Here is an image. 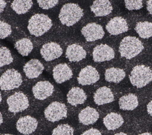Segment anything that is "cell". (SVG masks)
Wrapping results in <instances>:
<instances>
[{"instance_id": "6da1fadb", "label": "cell", "mask_w": 152, "mask_h": 135, "mask_svg": "<svg viewBox=\"0 0 152 135\" xmlns=\"http://www.w3.org/2000/svg\"><path fill=\"white\" fill-rule=\"evenodd\" d=\"M83 16V10L78 4L67 3L61 8L59 19L62 24L71 26L77 23Z\"/></svg>"}, {"instance_id": "7a4b0ae2", "label": "cell", "mask_w": 152, "mask_h": 135, "mask_svg": "<svg viewBox=\"0 0 152 135\" xmlns=\"http://www.w3.org/2000/svg\"><path fill=\"white\" fill-rule=\"evenodd\" d=\"M52 26V20L48 15L36 14L30 18L27 28L31 35L39 37L49 30Z\"/></svg>"}, {"instance_id": "3957f363", "label": "cell", "mask_w": 152, "mask_h": 135, "mask_svg": "<svg viewBox=\"0 0 152 135\" xmlns=\"http://www.w3.org/2000/svg\"><path fill=\"white\" fill-rule=\"evenodd\" d=\"M144 49L142 42L136 37L126 36L121 42L119 51L122 57L131 59Z\"/></svg>"}, {"instance_id": "277c9868", "label": "cell", "mask_w": 152, "mask_h": 135, "mask_svg": "<svg viewBox=\"0 0 152 135\" xmlns=\"http://www.w3.org/2000/svg\"><path fill=\"white\" fill-rule=\"evenodd\" d=\"M131 84L138 88H142L152 81V70L144 65L135 66L129 75Z\"/></svg>"}, {"instance_id": "5b68a950", "label": "cell", "mask_w": 152, "mask_h": 135, "mask_svg": "<svg viewBox=\"0 0 152 135\" xmlns=\"http://www.w3.org/2000/svg\"><path fill=\"white\" fill-rule=\"evenodd\" d=\"M20 73L14 70L10 69L5 71L0 77V88L2 90H10L18 87L22 83Z\"/></svg>"}, {"instance_id": "8992f818", "label": "cell", "mask_w": 152, "mask_h": 135, "mask_svg": "<svg viewBox=\"0 0 152 135\" xmlns=\"http://www.w3.org/2000/svg\"><path fill=\"white\" fill-rule=\"evenodd\" d=\"M44 114L48 121H58L66 117L67 108L64 103L59 102H53L46 108Z\"/></svg>"}, {"instance_id": "52a82bcc", "label": "cell", "mask_w": 152, "mask_h": 135, "mask_svg": "<svg viewBox=\"0 0 152 135\" xmlns=\"http://www.w3.org/2000/svg\"><path fill=\"white\" fill-rule=\"evenodd\" d=\"M8 111L17 113L26 109L29 106L27 97L22 92H16L10 96L7 99Z\"/></svg>"}, {"instance_id": "ba28073f", "label": "cell", "mask_w": 152, "mask_h": 135, "mask_svg": "<svg viewBox=\"0 0 152 135\" xmlns=\"http://www.w3.org/2000/svg\"><path fill=\"white\" fill-rule=\"evenodd\" d=\"M81 33L87 42L100 39L104 35L103 27L96 23H90L84 26L81 29Z\"/></svg>"}, {"instance_id": "9c48e42d", "label": "cell", "mask_w": 152, "mask_h": 135, "mask_svg": "<svg viewBox=\"0 0 152 135\" xmlns=\"http://www.w3.org/2000/svg\"><path fill=\"white\" fill-rule=\"evenodd\" d=\"M37 120L30 115L20 117L16 123L17 130L21 134L28 135L33 133L37 128Z\"/></svg>"}, {"instance_id": "30bf717a", "label": "cell", "mask_w": 152, "mask_h": 135, "mask_svg": "<svg viewBox=\"0 0 152 135\" xmlns=\"http://www.w3.org/2000/svg\"><path fill=\"white\" fill-rule=\"evenodd\" d=\"M99 78V74L97 70L91 65H88L81 69L77 80L81 85H90L97 81Z\"/></svg>"}, {"instance_id": "8fae6325", "label": "cell", "mask_w": 152, "mask_h": 135, "mask_svg": "<svg viewBox=\"0 0 152 135\" xmlns=\"http://www.w3.org/2000/svg\"><path fill=\"white\" fill-rule=\"evenodd\" d=\"M62 52L61 46L53 42L43 45L40 49V54L46 61H50L59 58L62 54Z\"/></svg>"}, {"instance_id": "7c38bea8", "label": "cell", "mask_w": 152, "mask_h": 135, "mask_svg": "<svg viewBox=\"0 0 152 135\" xmlns=\"http://www.w3.org/2000/svg\"><path fill=\"white\" fill-rule=\"evenodd\" d=\"M115 57L113 49L107 45L100 44L96 46L93 51V58L95 62L109 61Z\"/></svg>"}, {"instance_id": "4fadbf2b", "label": "cell", "mask_w": 152, "mask_h": 135, "mask_svg": "<svg viewBox=\"0 0 152 135\" xmlns=\"http://www.w3.org/2000/svg\"><path fill=\"white\" fill-rule=\"evenodd\" d=\"M53 90V86L48 81H39L32 88L34 98L39 100H44L51 96Z\"/></svg>"}, {"instance_id": "5bb4252c", "label": "cell", "mask_w": 152, "mask_h": 135, "mask_svg": "<svg viewBox=\"0 0 152 135\" xmlns=\"http://www.w3.org/2000/svg\"><path fill=\"white\" fill-rule=\"evenodd\" d=\"M106 29L110 34L118 35L127 32L128 26L124 18L122 17H115L107 23Z\"/></svg>"}, {"instance_id": "9a60e30c", "label": "cell", "mask_w": 152, "mask_h": 135, "mask_svg": "<svg viewBox=\"0 0 152 135\" xmlns=\"http://www.w3.org/2000/svg\"><path fill=\"white\" fill-rule=\"evenodd\" d=\"M72 76V70L66 64H58L53 70V77L57 83H62L69 80Z\"/></svg>"}, {"instance_id": "2e32d148", "label": "cell", "mask_w": 152, "mask_h": 135, "mask_svg": "<svg viewBox=\"0 0 152 135\" xmlns=\"http://www.w3.org/2000/svg\"><path fill=\"white\" fill-rule=\"evenodd\" d=\"M44 70V67L40 61L36 59L28 61L24 66L23 70L28 79H34L39 76Z\"/></svg>"}, {"instance_id": "e0dca14e", "label": "cell", "mask_w": 152, "mask_h": 135, "mask_svg": "<svg viewBox=\"0 0 152 135\" xmlns=\"http://www.w3.org/2000/svg\"><path fill=\"white\" fill-rule=\"evenodd\" d=\"M96 17H103L109 14L113 10L111 3L107 0H96L90 7Z\"/></svg>"}, {"instance_id": "ac0fdd59", "label": "cell", "mask_w": 152, "mask_h": 135, "mask_svg": "<svg viewBox=\"0 0 152 135\" xmlns=\"http://www.w3.org/2000/svg\"><path fill=\"white\" fill-rule=\"evenodd\" d=\"M94 101L97 105H102L112 102L114 100V96L112 90L106 87L99 88L94 94Z\"/></svg>"}, {"instance_id": "d6986e66", "label": "cell", "mask_w": 152, "mask_h": 135, "mask_svg": "<svg viewBox=\"0 0 152 135\" xmlns=\"http://www.w3.org/2000/svg\"><path fill=\"white\" fill-rule=\"evenodd\" d=\"M87 55L85 49L80 45L72 44L67 47L65 55L71 62H78L86 58Z\"/></svg>"}, {"instance_id": "ffe728a7", "label": "cell", "mask_w": 152, "mask_h": 135, "mask_svg": "<svg viewBox=\"0 0 152 135\" xmlns=\"http://www.w3.org/2000/svg\"><path fill=\"white\" fill-rule=\"evenodd\" d=\"M99 118V112L93 108L87 106L78 114L79 121L84 125H90L96 123Z\"/></svg>"}, {"instance_id": "44dd1931", "label": "cell", "mask_w": 152, "mask_h": 135, "mask_svg": "<svg viewBox=\"0 0 152 135\" xmlns=\"http://www.w3.org/2000/svg\"><path fill=\"white\" fill-rule=\"evenodd\" d=\"M67 102L72 106L83 103L87 99V95L84 91L78 87L71 88L66 95Z\"/></svg>"}, {"instance_id": "7402d4cb", "label": "cell", "mask_w": 152, "mask_h": 135, "mask_svg": "<svg viewBox=\"0 0 152 135\" xmlns=\"http://www.w3.org/2000/svg\"><path fill=\"white\" fill-rule=\"evenodd\" d=\"M124 121L122 117L115 112H110L103 118V124L109 130H114L120 127Z\"/></svg>"}, {"instance_id": "603a6c76", "label": "cell", "mask_w": 152, "mask_h": 135, "mask_svg": "<svg viewBox=\"0 0 152 135\" xmlns=\"http://www.w3.org/2000/svg\"><path fill=\"white\" fill-rule=\"evenodd\" d=\"M120 109L125 111H132L138 105V100L136 95L129 93L122 96L119 100Z\"/></svg>"}, {"instance_id": "cb8c5ba5", "label": "cell", "mask_w": 152, "mask_h": 135, "mask_svg": "<svg viewBox=\"0 0 152 135\" xmlns=\"http://www.w3.org/2000/svg\"><path fill=\"white\" fill-rule=\"evenodd\" d=\"M104 76L107 81L117 83L125 78V72L122 69L112 67L106 70Z\"/></svg>"}, {"instance_id": "d4e9b609", "label": "cell", "mask_w": 152, "mask_h": 135, "mask_svg": "<svg viewBox=\"0 0 152 135\" xmlns=\"http://www.w3.org/2000/svg\"><path fill=\"white\" fill-rule=\"evenodd\" d=\"M15 48L22 56H27L32 51L33 45L31 41L27 38L18 40L15 43Z\"/></svg>"}, {"instance_id": "484cf974", "label": "cell", "mask_w": 152, "mask_h": 135, "mask_svg": "<svg viewBox=\"0 0 152 135\" xmlns=\"http://www.w3.org/2000/svg\"><path fill=\"white\" fill-rule=\"evenodd\" d=\"M135 30L138 34L143 39L152 36V23L148 21H140L137 23Z\"/></svg>"}, {"instance_id": "4316f807", "label": "cell", "mask_w": 152, "mask_h": 135, "mask_svg": "<svg viewBox=\"0 0 152 135\" xmlns=\"http://www.w3.org/2000/svg\"><path fill=\"white\" fill-rule=\"evenodd\" d=\"M32 5L33 1L31 0H15L11 3L12 9L18 14L27 12Z\"/></svg>"}, {"instance_id": "83f0119b", "label": "cell", "mask_w": 152, "mask_h": 135, "mask_svg": "<svg viewBox=\"0 0 152 135\" xmlns=\"http://www.w3.org/2000/svg\"><path fill=\"white\" fill-rule=\"evenodd\" d=\"M13 58L10 50L6 47L0 48V67L11 64Z\"/></svg>"}, {"instance_id": "f1b7e54d", "label": "cell", "mask_w": 152, "mask_h": 135, "mask_svg": "<svg viewBox=\"0 0 152 135\" xmlns=\"http://www.w3.org/2000/svg\"><path fill=\"white\" fill-rule=\"evenodd\" d=\"M74 128L67 124H61L55 127L52 133V135H73Z\"/></svg>"}, {"instance_id": "f546056e", "label": "cell", "mask_w": 152, "mask_h": 135, "mask_svg": "<svg viewBox=\"0 0 152 135\" xmlns=\"http://www.w3.org/2000/svg\"><path fill=\"white\" fill-rule=\"evenodd\" d=\"M125 7L128 10H140L142 7L141 0H125Z\"/></svg>"}, {"instance_id": "4dcf8cb0", "label": "cell", "mask_w": 152, "mask_h": 135, "mask_svg": "<svg viewBox=\"0 0 152 135\" xmlns=\"http://www.w3.org/2000/svg\"><path fill=\"white\" fill-rule=\"evenodd\" d=\"M11 26L4 21H0V39H5L11 33Z\"/></svg>"}, {"instance_id": "1f68e13d", "label": "cell", "mask_w": 152, "mask_h": 135, "mask_svg": "<svg viewBox=\"0 0 152 135\" xmlns=\"http://www.w3.org/2000/svg\"><path fill=\"white\" fill-rule=\"evenodd\" d=\"M39 7L45 10H48L55 7L58 3V0H37V1Z\"/></svg>"}, {"instance_id": "d6a6232c", "label": "cell", "mask_w": 152, "mask_h": 135, "mask_svg": "<svg viewBox=\"0 0 152 135\" xmlns=\"http://www.w3.org/2000/svg\"><path fill=\"white\" fill-rule=\"evenodd\" d=\"M81 135H102V134L97 129L91 128L89 130L85 131Z\"/></svg>"}, {"instance_id": "836d02e7", "label": "cell", "mask_w": 152, "mask_h": 135, "mask_svg": "<svg viewBox=\"0 0 152 135\" xmlns=\"http://www.w3.org/2000/svg\"><path fill=\"white\" fill-rule=\"evenodd\" d=\"M147 10L150 14H152V0H149L147 2Z\"/></svg>"}, {"instance_id": "e575fe53", "label": "cell", "mask_w": 152, "mask_h": 135, "mask_svg": "<svg viewBox=\"0 0 152 135\" xmlns=\"http://www.w3.org/2000/svg\"><path fill=\"white\" fill-rule=\"evenodd\" d=\"M147 112L152 117V101H150L147 105Z\"/></svg>"}, {"instance_id": "d590c367", "label": "cell", "mask_w": 152, "mask_h": 135, "mask_svg": "<svg viewBox=\"0 0 152 135\" xmlns=\"http://www.w3.org/2000/svg\"><path fill=\"white\" fill-rule=\"evenodd\" d=\"M6 5H7V3H6L5 1H2V0H0V13L4 11Z\"/></svg>"}, {"instance_id": "8d00e7d4", "label": "cell", "mask_w": 152, "mask_h": 135, "mask_svg": "<svg viewBox=\"0 0 152 135\" xmlns=\"http://www.w3.org/2000/svg\"><path fill=\"white\" fill-rule=\"evenodd\" d=\"M2 122H3V117L1 112H0V125L2 123Z\"/></svg>"}, {"instance_id": "74e56055", "label": "cell", "mask_w": 152, "mask_h": 135, "mask_svg": "<svg viewBox=\"0 0 152 135\" xmlns=\"http://www.w3.org/2000/svg\"><path fill=\"white\" fill-rule=\"evenodd\" d=\"M139 135H152V134H151L150 133H143Z\"/></svg>"}, {"instance_id": "f35d334b", "label": "cell", "mask_w": 152, "mask_h": 135, "mask_svg": "<svg viewBox=\"0 0 152 135\" xmlns=\"http://www.w3.org/2000/svg\"><path fill=\"white\" fill-rule=\"evenodd\" d=\"M114 135H127V134H125V133H124L121 132V133H116V134H114Z\"/></svg>"}, {"instance_id": "ab89813d", "label": "cell", "mask_w": 152, "mask_h": 135, "mask_svg": "<svg viewBox=\"0 0 152 135\" xmlns=\"http://www.w3.org/2000/svg\"><path fill=\"white\" fill-rule=\"evenodd\" d=\"M1 101H2V96H1V93L0 92V103L1 102Z\"/></svg>"}, {"instance_id": "60d3db41", "label": "cell", "mask_w": 152, "mask_h": 135, "mask_svg": "<svg viewBox=\"0 0 152 135\" xmlns=\"http://www.w3.org/2000/svg\"><path fill=\"white\" fill-rule=\"evenodd\" d=\"M1 135H12L11 134H1Z\"/></svg>"}]
</instances>
